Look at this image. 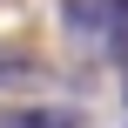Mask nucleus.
I'll list each match as a JSON object with an SVG mask.
<instances>
[{"label":"nucleus","instance_id":"1","mask_svg":"<svg viewBox=\"0 0 128 128\" xmlns=\"http://www.w3.org/2000/svg\"><path fill=\"white\" fill-rule=\"evenodd\" d=\"M0 88H47V61L0 40Z\"/></svg>","mask_w":128,"mask_h":128},{"label":"nucleus","instance_id":"2","mask_svg":"<svg viewBox=\"0 0 128 128\" xmlns=\"http://www.w3.org/2000/svg\"><path fill=\"white\" fill-rule=\"evenodd\" d=\"M0 128H81L74 108H0Z\"/></svg>","mask_w":128,"mask_h":128}]
</instances>
